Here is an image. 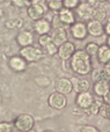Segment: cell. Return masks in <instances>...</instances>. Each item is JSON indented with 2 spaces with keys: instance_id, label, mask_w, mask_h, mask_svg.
<instances>
[{
  "instance_id": "31",
  "label": "cell",
  "mask_w": 110,
  "mask_h": 132,
  "mask_svg": "<svg viewBox=\"0 0 110 132\" xmlns=\"http://www.w3.org/2000/svg\"><path fill=\"white\" fill-rule=\"evenodd\" d=\"M0 132H12V124L8 122H0Z\"/></svg>"
},
{
  "instance_id": "34",
  "label": "cell",
  "mask_w": 110,
  "mask_h": 132,
  "mask_svg": "<svg viewBox=\"0 0 110 132\" xmlns=\"http://www.w3.org/2000/svg\"><path fill=\"white\" fill-rule=\"evenodd\" d=\"M30 4H36V5H42V6H45L46 0H30Z\"/></svg>"
},
{
  "instance_id": "26",
  "label": "cell",
  "mask_w": 110,
  "mask_h": 132,
  "mask_svg": "<svg viewBox=\"0 0 110 132\" xmlns=\"http://www.w3.org/2000/svg\"><path fill=\"white\" fill-rule=\"evenodd\" d=\"M51 42H52V38H51V36L49 34L46 35H41V36L38 37V44L42 46V48H45L48 44H50Z\"/></svg>"
},
{
  "instance_id": "40",
  "label": "cell",
  "mask_w": 110,
  "mask_h": 132,
  "mask_svg": "<svg viewBox=\"0 0 110 132\" xmlns=\"http://www.w3.org/2000/svg\"><path fill=\"white\" fill-rule=\"evenodd\" d=\"M99 1H100V2H101V4H102V2H104V1H107V0H99Z\"/></svg>"
},
{
  "instance_id": "21",
  "label": "cell",
  "mask_w": 110,
  "mask_h": 132,
  "mask_svg": "<svg viewBox=\"0 0 110 132\" xmlns=\"http://www.w3.org/2000/svg\"><path fill=\"white\" fill-rule=\"evenodd\" d=\"M106 19H107V12L103 7L99 6V7H96V8H94L92 20H96V21H100V22H103Z\"/></svg>"
},
{
  "instance_id": "24",
  "label": "cell",
  "mask_w": 110,
  "mask_h": 132,
  "mask_svg": "<svg viewBox=\"0 0 110 132\" xmlns=\"http://www.w3.org/2000/svg\"><path fill=\"white\" fill-rule=\"evenodd\" d=\"M99 48H100L99 44L94 43V42H90V43H88L87 45L85 46V51L90 57H95V56L97 55V52H99Z\"/></svg>"
},
{
  "instance_id": "6",
  "label": "cell",
  "mask_w": 110,
  "mask_h": 132,
  "mask_svg": "<svg viewBox=\"0 0 110 132\" xmlns=\"http://www.w3.org/2000/svg\"><path fill=\"white\" fill-rule=\"evenodd\" d=\"M75 51H77V48L73 42L66 41L65 43H63L62 45L58 46L57 55L62 60H67V59H71V57L74 55Z\"/></svg>"
},
{
  "instance_id": "22",
  "label": "cell",
  "mask_w": 110,
  "mask_h": 132,
  "mask_svg": "<svg viewBox=\"0 0 110 132\" xmlns=\"http://www.w3.org/2000/svg\"><path fill=\"white\" fill-rule=\"evenodd\" d=\"M46 7L53 12H59L64 8L63 0H46Z\"/></svg>"
},
{
  "instance_id": "28",
  "label": "cell",
  "mask_w": 110,
  "mask_h": 132,
  "mask_svg": "<svg viewBox=\"0 0 110 132\" xmlns=\"http://www.w3.org/2000/svg\"><path fill=\"white\" fill-rule=\"evenodd\" d=\"M23 24L22 20L21 19H14V20H11L9 22H6V27L9 28V29H14V28H21Z\"/></svg>"
},
{
  "instance_id": "16",
  "label": "cell",
  "mask_w": 110,
  "mask_h": 132,
  "mask_svg": "<svg viewBox=\"0 0 110 132\" xmlns=\"http://www.w3.org/2000/svg\"><path fill=\"white\" fill-rule=\"evenodd\" d=\"M71 81L73 84V89L77 93L89 92L90 87H92L89 80L85 79V78H73V79H71Z\"/></svg>"
},
{
  "instance_id": "35",
  "label": "cell",
  "mask_w": 110,
  "mask_h": 132,
  "mask_svg": "<svg viewBox=\"0 0 110 132\" xmlns=\"http://www.w3.org/2000/svg\"><path fill=\"white\" fill-rule=\"evenodd\" d=\"M102 98H103V103H106V104H110V89Z\"/></svg>"
},
{
  "instance_id": "9",
  "label": "cell",
  "mask_w": 110,
  "mask_h": 132,
  "mask_svg": "<svg viewBox=\"0 0 110 132\" xmlns=\"http://www.w3.org/2000/svg\"><path fill=\"white\" fill-rule=\"evenodd\" d=\"M56 92L64 95H69L73 90V84H72L71 79L69 78H59L56 81Z\"/></svg>"
},
{
  "instance_id": "12",
  "label": "cell",
  "mask_w": 110,
  "mask_h": 132,
  "mask_svg": "<svg viewBox=\"0 0 110 132\" xmlns=\"http://www.w3.org/2000/svg\"><path fill=\"white\" fill-rule=\"evenodd\" d=\"M58 19H59L60 23L63 26H70L71 27L75 21V15H74L72 9H67V8H63L58 12Z\"/></svg>"
},
{
  "instance_id": "4",
  "label": "cell",
  "mask_w": 110,
  "mask_h": 132,
  "mask_svg": "<svg viewBox=\"0 0 110 132\" xmlns=\"http://www.w3.org/2000/svg\"><path fill=\"white\" fill-rule=\"evenodd\" d=\"M48 104L52 109L63 110L67 107V97L64 94H60L58 92H53L48 97Z\"/></svg>"
},
{
  "instance_id": "25",
  "label": "cell",
  "mask_w": 110,
  "mask_h": 132,
  "mask_svg": "<svg viewBox=\"0 0 110 132\" xmlns=\"http://www.w3.org/2000/svg\"><path fill=\"white\" fill-rule=\"evenodd\" d=\"M99 115L106 119H110V104H106L102 103L99 110Z\"/></svg>"
},
{
  "instance_id": "39",
  "label": "cell",
  "mask_w": 110,
  "mask_h": 132,
  "mask_svg": "<svg viewBox=\"0 0 110 132\" xmlns=\"http://www.w3.org/2000/svg\"><path fill=\"white\" fill-rule=\"evenodd\" d=\"M2 15H4V13H2V9H0V19L2 18Z\"/></svg>"
},
{
  "instance_id": "15",
  "label": "cell",
  "mask_w": 110,
  "mask_h": 132,
  "mask_svg": "<svg viewBox=\"0 0 110 132\" xmlns=\"http://www.w3.org/2000/svg\"><path fill=\"white\" fill-rule=\"evenodd\" d=\"M34 30H35L36 34L39 35V36H41V35L49 34L50 30H51V22L49 20H46V19H44V18L39 19V20L35 21Z\"/></svg>"
},
{
  "instance_id": "23",
  "label": "cell",
  "mask_w": 110,
  "mask_h": 132,
  "mask_svg": "<svg viewBox=\"0 0 110 132\" xmlns=\"http://www.w3.org/2000/svg\"><path fill=\"white\" fill-rule=\"evenodd\" d=\"M101 104L102 103L100 102V101H94V103H93L88 109L83 110V114L88 115V116H95V115H99V110H100Z\"/></svg>"
},
{
  "instance_id": "38",
  "label": "cell",
  "mask_w": 110,
  "mask_h": 132,
  "mask_svg": "<svg viewBox=\"0 0 110 132\" xmlns=\"http://www.w3.org/2000/svg\"><path fill=\"white\" fill-rule=\"evenodd\" d=\"M107 45L110 48V35H108V37H107Z\"/></svg>"
},
{
  "instance_id": "43",
  "label": "cell",
  "mask_w": 110,
  "mask_h": 132,
  "mask_svg": "<svg viewBox=\"0 0 110 132\" xmlns=\"http://www.w3.org/2000/svg\"><path fill=\"white\" fill-rule=\"evenodd\" d=\"M107 1H109V2H110V0H107Z\"/></svg>"
},
{
  "instance_id": "2",
  "label": "cell",
  "mask_w": 110,
  "mask_h": 132,
  "mask_svg": "<svg viewBox=\"0 0 110 132\" xmlns=\"http://www.w3.org/2000/svg\"><path fill=\"white\" fill-rule=\"evenodd\" d=\"M14 126L20 132H29L32 130L35 125V119L31 115L29 114H20L15 117L13 122Z\"/></svg>"
},
{
  "instance_id": "14",
  "label": "cell",
  "mask_w": 110,
  "mask_h": 132,
  "mask_svg": "<svg viewBox=\"0 0 110 132\" xmlns=\"http://www.w3.org/2000/svg\"><path fill=\"white\" fill-rule=\"evenodd\" d=\"M16 42L21 48H24V46H29L32 45L34 43V35L30 30H21L20 32L16 36Z\"/></svg>"
},
{
  "instance_id": "42",
  "label": "cell",
  "mask_w": 110,
  "mask_h": 132,
  "mask_svg": "<svg viewBox=\"0 0 110 132\" xmlns=\"http://www.w3.org/2000/svg\"><path fill=\"white\" fill-rule=\"evenodd\" d=\"M44 132H52V131H44Z\"/></svg>"
},
{
  "instance_id": "37",
  "label": "cell",
  "mask_w": 110,
  "mask_h": 132,
  "mask_svg": "<svg viewBox=\"0 0 110 132\" xmlns=\"http://www.w3.org/2000/svg\"><path fill=\"white\" fill-rule=\"evenodd\" d=\"M103 70H104V72H106L107 74H108L109 77H110V62H108L107 64H104Z\"/></svg>"
},
{
  "instance_id": "27",
  "label": "cell",
  "mask_w": 110,
  "mask_h": 132,
  "mask_svg": "<svg viewBox=\"0 0 110 132\" xmlns=\"http://www.w3.org/2000/svg\"><path fill=\"white\" fill-rule=\"evenodd\" d=\"M64 8L67 9H75L80 5V0H63Z\"/></svg>"
},
{
  "instance_id": "33",
  "label": "cell",
  "mask_w": 110,
  "mask_h": 132,
  "mask_svg": "<svg viewBox=\"0 0 110 132\" xmlns=\"http://www.w3.org/2000/svg\"><path fill=\"white\" fill-rule=\"evenodd\" d=\"M86 2H87L89 6H92L93 8H96V7L101 6V2H100L99 0H87Z\"/></svg>"
},
{
  "instance_id": "36",
  "label": "cell",
  "mask_w": 110,
  "mask_h": 132,
  "mask_svg": "<svg viewBox=\"0 0 110 132\" xmlns=\"http://www.w3.org/2000/svg\"><path fill=\"white\" fill-rule=\"evenodd\" d=\"M104 32H106L107 35H110V18L106 22V24H104Z\"/></svg>"
},
{
  "instance_id": "32",
  "label": "cell",
  "mask_w": 110,
  "mask_h": 132,
  "mask_svg": "<svg viewBox=\"0 0 110 132\" xmlns=\"http://www.w3.org/2000/svg\"><path fill=\"white\" fill-rule=\"evenodd\" d=\"M80 132H101V131L93 125H82L80 128Z\"/></svg>"
},
{
  "instance_id": "17",
  "label": "cell",
  "mask_w": 110,
  "mask_h": 132,
  "mask_svg": "<svg viewBox=\"0 0 110 132\" xmlns=\"http://www.w3.org/2000/svg\"><path fill=\"white\" fill-rule=\"evenodd\" d=\"M51 38H52V42L56 44L57 46L62 45L63 43L67 41V32L66 30L63 27H57L55 29V31L51 35Z\"/></svg>"
},
{
  "instance_id": "3",
  "label": "cell",
  "mask_w": 110,
  "mask_h": 132,
  "mask_svg": "<svg viewBox=\"0 0 110 132\" xmlns=\"http://www.w3.org/2000/svg\"><path fill=\"white\" fill-rule=\"evenodd\" d=\"M20 56L23 57L27 63H34L37 60L42 59L43 57V51L39 48H36L34 45H29V46H24V48H21L20 50Z\"/></svg>"
},
{
  "instance_id": "29",
  "label": "cell",
  "mask_w": 110,
  "mask_h": 132,
  "mask_svg": "<svg viewBox=\"0 0 110 132\" xmlns=\"http://www.w3.org/2000/svg\"><path fill=\"white\" fill-rule=\"evenodd\" d=\"M12 5L18 8H23V7H28L30 5V0H11Z\"/></svg>"
},
{
  "instance_id": "5",
  "label": "cell",
  "mask_w": 110,
  "mask_h": 132,
  "mask_svg": "<svg viewBox=\"0 0 110 132\" xmlns=\"http://www.w3.org/2000/svg\"><path fill=\"white\" fill-rule=\"evenodd\" d=\"M94 101H95L94 96H93V94L89 93V92L78 93V95H77V97H75V105L83 111V110L88 109V108L94 103Z\"/></svg>"
},
{
  "instance_id": "18",
  "label": "cell",
  "mask_w": 110,
  "mask_h": 132,
  "mask_svg": "<svg viewBox=\"0 0 110 132\" xmlns=\"http://www.w3.org/2000/svg\"><path fill=\"white\" fill-rule=\"evenodd\" d=\"M94 93L96 94L97 96H102L103 97L110 89V81L108 80H100V81H96L94 84Z\"/></svg>"
},
{
  "instance_id": "20",
  "label": "cell",
  "mask_w": 110,
  "mask_h": 132,
  "mask_svg": "<svg viewBox=\"0 0 110 132\" xmlns=\"http://www.w3.org/2000/svg\"><path fill=\"white\" fill-rule=\"evenodd\" d=\"M90 73H92V79L94 82L100 81V80H108V81H110V77L104 72L103 68H95Z\"/></svg>"
},
{
  "instance_id": "41",
  "label": "cell",
  "mask_w": 110,
  "mask_h": 132,
  "mask_svg": "<svg viewBox=\"0 0 110 132\" xmlns=\"http://www.w3.org/2000/svg\"><path fill=\"white\" fill-rule=\"evenodd\" d=\"M5 1V0H0V4H1V2H4Z\"/></svg>"
},
{
  "instance_id": "30",
  "label": "cell",
  "mask_w": 110,
  "mask_h": 132,
  "mask_svg": "<svg viewBox=\"0 0 110 132\" xmlns=\"http://www.w3.org/2000/svg\"><path fill=\"white\" fill-rule=\"evenodd\" d=\"M44 49H45L46 53H48V55H50V56H53V55H56V53L58 52V46L56 45L53 42H51L50 44H48V45H46Z\"/></svg>"
},
{
  "instance_id": "10",
  "label": "cell",
  "mask_w": 110,
  "mask_h": 132,
  "mask_svg": "<svg viewBox=\"0 0 110 132\" xmlns=\"http://www.w3.org/2000/svg\"><path fill=\"white\" fill-rule=\"evenodd\" d=\"M48 7L42 6V5H36V4H30L27 8V14L31 20L37 21L42 19L45 14V11Z\"/></svg>"
},
{
  "instance_id": "13",
  "label": "cell",
  "mask_w": 110,
  "mask_h": 132,
  "mask_svg": "<svg viewBox=\"0 0 110 132\" xmlns=\"http://www.w3.org/2000/svg\"><path fill=\"white\" fill-rule=\"evenodd\" d=\"M87 30L90 36L100 37L104 34V26L102 22L96 20H89L87 23Z\"/></svg>"
},
{
  "instance_id": "19",
  "label": "cell",
  "mask_w": 110,
  "mask_h": 132,
  "mask_svg": "<svg viewBox=\"0 0 110 132\" xmlns=\"http://www.w3.org/2000/svg\"><path fill=\"white\" fill-rule=\"evenodd\" d=\"M97 60H99L100 64L104 65L108 62H110V48L107 44H103V45H100L99 48V52L96 55Z\"/></svg>"
},
{
  "instance_id": "11",
  "label": "cell",
  "mask_w": 110,
  "mask_h": 132,
  "mask_svg": "<svg viewBox=\"0 0 110 132\" xmlns=\"http://www.w3.org/2000/svg\"><path fill=\"white\" fill-rule=\"evenodd\" d=\"M27 60L21 56H13L9 58L8 60V65L11 67V70H13L14 72H23L27 68Z\"/></svg>"
},
{
  "instance_id": "1",
  "label": "cell",
  "mask_w": 110,
  "mask_h": 132,
  "mask_svg": "<svg viewBox=\"0 0 110 132\" xmlns=\"http://www.w3.org/2000/svg\"><path fill=\"white\" fill-rule=\"evenodd\" d=\"M71 68L79 75H87L92 72V57L85 50H77L71 57Z\"/></svg>"
},
{
  "instance_id": "8",
  "label": "cell",
  "mask_w": 110,
  "mask_h": 132,
  "mask_svg": "<svg viewBox=\"0 0 110 132\" xmlns=\"http://www.w3.org/2000/svg\"><path fill=\"white\" fill-rule=\"evenodd\" d=\"M93 8L92 6L87 4V2H80L78 7L75 8V12H77V15L80 20H82V22L85 21H89L93 19Z\"/></svg>"
},
{
  "instance_id": "7",
  "label": "cell",
  "mask_w": 110,
  "mask_h": 132,
  "mask_svg": "<svg viewBox=\"0 0 110 132\" xmlns=\"http://www.w3.org/2000/svg\"><path fill=\"white\" fill-rule=\"evenodd\" d=\"M71 34L75 39H85L88 35L87 24L82 21H77L71 26Z\"/></svg>"
}]
</instances>
